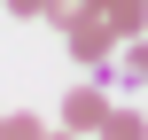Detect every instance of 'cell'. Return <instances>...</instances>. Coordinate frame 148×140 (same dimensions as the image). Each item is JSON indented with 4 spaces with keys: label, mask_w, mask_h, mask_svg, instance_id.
I'll use <instances>...</instances> for the list:
<instances>
[{
    "label": "cell",
    "mask_w": 148,
    "mask_h": 140,
    "mask_svg": "<svg viewBox=\"0 0 148 140\" xmlns=\"http://www.w3.org/2000/svg\"><path fill=\"white\" fill-rule=\"evenodd\" d=\"M47 132V125H39V117H23V109H16V117H0V140H39Z\"/></svg>",
    "instance_id": "cell-5"
},
{
    "label": "cell",
    "mask_w": 148,
    "mask_h": 140,
    "mask_svg": "<svg viewBox=\"0 0 148 140\" xmlns=\"http://www.w3.org/2000/svg\"><path fill=\"white\" fill-rule=\"evenodd\" d=\"M62 47H70V62H86V70H109V62H117V31H109V16H94L86 0H78V16L62 23Z\"/></svg>",
    "instance_id": "cell-1"
},
{
    "label": "cell",
    "mask_w": 148,
    "mask_h": 140,
    "mask_svg": "<svg viewBox=\"0 0 148 140\" xmlns=\"http://www.w3.org/2000/svg\"><path fill=\"white\" fill-rule=\"evenodd\" d=\"M109 125V94L101 86H70V101H62V132H101Z\"/></svg>",
    "instance_id": "cell-2"
},
{
    "label": "cell",
    "mask_w": 148,
    "mask_h": 140,
    "mask_svg": "<svg viewBox=\"0 0 148 140\" xmlns=\"http://www.w3.org/2000/svg\"><path fill=\"white\" fill-rule=\"evenodd\" d=\"M0 8H8L16 23H47V0H0Z\"/></svg>",
    "instance_id": "cell-6"
},
{
    "label": "cell",
    "mask_w": 148,
    "mask_h": 140,
    "mask_svg": "<svg viewBox=\"0 0 148 140\" xmlns=\"http://www.w3.org/2000/svg\"><path fill=\"white\" fill-rule=\"evenodd\" d=\"M117 70H125L133 86H148V31L140 39H117Z\"/></svg>",
    "instance_id": "cell-3"
},
{
    "label": "cell",
    "mask_w": 148,
    "mask_h": 140,
    "mask_svg": "<svg viewBox=\"0 0 148 140\" xmlns=\"http://www.w3.org/2000/svg\"><path fill=\"white\" fill-rule=\"evenodd\" d=\"M101 140H148V117H140V109H109Z\"/></svg>",
    "instance_id": "cell-4"
}]
</instances>
